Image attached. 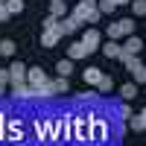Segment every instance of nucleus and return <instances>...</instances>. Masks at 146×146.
Returning a JSON list of instances; mask_svg holds the SVG:
<instances>
[{"mask_svg": "<svg viewBox=\"0 0 146 146\" xmlns=\"http://www.w3.org/2000/svg\"><path fill=\"white\" fill-rule=\"evenodd\" d=\"M129 126L135 129V131H143V129H146V111H140V114H131V117H129Z\"/></svg>", "mask_w": 146, "mask_h": 146, "instance_id": "obj_15", "label": "nucleus"}, {"mask_svg": "<svg viewBox=\"0 0 146 146\" xmlns=\"http://www.w3.org/2000/svg\"><path fill=\"white\" fill-rule=\"evenodd\" d=\"M108 140V123L100 114H91V143H105Z\"/></svg>", "mask_w": 146, "mask_h": 146, "instance_id": "obj_4", "label": "nucleus"}, {"mask_svg": "<svg viewBox=\"0 0 146 146\" xmlns=\"http://www.w3.org/2000/svg\"><path fill=\"white\" fill-rule=\"evenodd\" d=\"M9 82V67H0V85Z\"/></svg>", "mask_w": 146, "mask_h": 146, "instance_id": "obj_32", "label": "nucleus"}, {"mask_svg": "<svg viewBox=\"0 0 146 146\" xmlns=\"http://www.w3.org/2000/svg\"><path fill=\"white\" fill-rule=\"evenodd\" d=\"M15 96H18V100H29V96H35V88H29L27 82H23V85H15Z\"/></svg>", "mask_w": 146, "mask_h": 146, "instance_id": "obj_18", "label": "nucleus"}, {"mask_svg": "<svg viewBox=\"0 0 146 146\" xmlns=\"http://www.w3.org/2000/svg\"><path fill=\"white\" fill-rule=\"evenodd\" d=\"M117 114H120V120H129L135 111H131V105H129V102H123V105H117Z\"/></svg>", "mask_w": 146, "mask_h": 146, "instance_id": "obj_27", "label": "nucleus"}, {"mask_svg": "<svg viewBox=\"0 0 146 146\" xmlns=\"http://www.w3.org/2000/svg\"><path fill=\"white\" fill-rule=\"evenodd\" d=\"M123 50H126L129 56H137V53L143 50V41L137 38V35H126V44H123Z\"/></svg>", "mask_w": 146, "mask_h": 146, "instance_id": "obj_11", "label": "nucleus"}, {"mask_svg": "<svg viewBox=\"0 0 146 146\" xmlns=\"http://www.w3.org/2000/svg\"><path fill=\"white\" fill-rule=\"evenodd\" d=\"M0 96H3V85H0Z\"/></svg>", "mask_w": 146, "mask_h": 146, "instance_id": "obj_35", "label": "nucleus"}, {"mask_svg": "<svg viewBox=\"0 0 146 146\" xmlns=\"http://www.w3.org/2000/svg\"><path fill=\"white\" fill-rule=\"evenodd\" d=\"M3 126H6V114L0 111V137H3Z\"/></svg>", "mask_w": 146, "mask_h": 146, "instance_id": "obj_33", "label": "nucleus"}, {"mask_svg": "<svg viewBox=\"0 0 146 146\" xmlns=\"http://www.w3.org/2000/svg\"><path fill=\"white\" fill-rule=\"evenodd\" d=\"M0 56H15V41H9V38L0 41Z\"/></svg>", "mask_w": 146, "mask_h": 146, "instance_id": "obj_25", "label": "nucleus"}, {"mask_svg": "<svg viewBox=\"0 0 146 146\" xmlns=\"http://www.w3.org/2000/svg\"><path fill=\"white\" fill-rule=\"evenodd\" d=\"M120 96H123V102H131L137 96V85H123V88H120Z\"/></svg>", "mask_w": 146, "mask_h": 146, "instance_id": "obj_20", "label": "nucleus"}, {"mask_svg": "<svg viewBox=\"0 0 146 146\" xmlns=\"http://www.w3.org/2000/svg\"><path fill=\"white\" fill-rule=\"evenodd\" d=\"M3 3H6L9 15H21V12H23V0H3Z\"/></svg>", "mask_w": 146, "mask_h": 146, "instance_id": "obj_22", "label": "nucleus"}, {"mask_svg": "<svg viewBox=\"0 0 146 146\" xmlns=\"http://www.w3.org/2000/svg\"><path fill=\"white\" fill-rule=\"evenodd\" d=\"M9 82L12 85H23L27 82V64L23 62H12L9 64Z\"/></svg>", "mask_w": 146, "mask_h": 146, "instance_id": "obj_7", "label": "nucleus"}, {"mask_svg": "<svg viewBox=\"0 0 146 146\" xmlns=\"http://www.w3.org/2000/svg\"><path fill=\"white\" fill-rule=\"evenodd\" d=\"M114 3H117V6H123V3H131V0H114Z\"/></svg>", "mask_w": 146, "mask_h": 146, "instance_id": "obj_34", "label": "nucleus"}, {"mask_svg": "<svg viewBox=\"0 0 146 146\" xmlns=\"http://www.w3.org/2000/svg\"><path fill=\"white\" fill-rule=\"evenodd\" d=\"M102 53H105L108 58H117V53H120V44H117V41H105V47H102Z\"/></svg>", "mask_w": 146, "mask_h": 146, "instance_id": "obj_24", "label": "nucleus"}, {"mask_svg": "<svg viewBox=\"0 0 146 146\" xmlns=\"http://www.w3.org/2000/svg\"><path fill=\"white\" fill-rule=\"evenodd\" d=\"M73 18H76L79 23H96L102 15L96 12V0H79L76 9H73Z\"/></svg>", "mask_w": 146, "mask_h": 146, "instance_id": "obj_3", "label": "nucleus"}, {"mask_svg": "<svg viewBox=\"0 0 146 146\" xmlns=\"http://www.w3.org/2000/svg\"><path fill=\"white\" fill-rule=\"evenodd\" d=\"M131 6H135V15H146V3L143 0H131Z\"/></svg>", "mask_w": 146, "mask_h": 146, "instance_id": "obj_29", "label": "nucleus"}, {"mask_svg": "<svg viewBox=\"0 0 146 146\" xmlns=\"http://www.w3.org/2000/svg\"><path fill=\"white\" fill-rule=\"evenodd\" d=\"M3 21H9V12H6V3L0 0V23H3Z\"/></svg>", "mask_w": 146, "mask_h": 146, "instance_id": "obj_31", "label": "nucleus"}, {"mask_svg": "<svg viewBox=\"0 0 146 146\" xmlns=\"http://www.w3.org/2000/svg\"><path fill=\"white\" fill-rule=\"evenodd\" d=\"M79 27H82V23H79L76 18H73V15H64V18H58V23H56V29H58V35H62V38H64V35H73Z\"/></svg>", "mask_w": 146, "mask_h": 146, "instance_id": "obj_5", "label": "nucleus"}, {"mask_svg": "<svg viewBox=\"0 0 146 146\" xmlns=\"http://www.w3.org/2000/svg\"><path fill=\"white\" fill-rule=\"evenodd\" d=\"M91 53H88V47H85L82 41H76V44H70L67 47V58H70V62H76V58H88Z\"/></svg>", "mask_w": 146, "mask_h": 146, "instance_id": "obj_10", "label": "nucleus"}, {"mask_svg": "<svg viewBox=\"0 0 146 146\" xmlns=\"http://www.w3.org/2000/svg\"><path fill=\"white\" fill-rule=\"evenodd\" d=\"M111 88H114V79L108 76V73H102V79L96 82V94H108Z\"/></svg>", "mask_w": 146, "mask_h": 146, "instance_id": "obj_17", "label": "nucleus"}, {"mask_svg": "<svg viewBox=\"0 0 146 146\" xmlns=\"http://www.w3.org/2000/svg\"><path fill=\"white\" fill-rule=\"evenodd\" d=\"M56 70H58V76H70V73H73V62H70V58H62V62H58L56 64Z\"/></svg>", "mask_w": 146, "mask_h": 146, "instance_id": "obj_21", "label": "nucleus"}, {"mask_svg": "<svg viewBox=\"0 0 146 146\" xmlns=\"http://www.w3.org/2000/svg\"><path fill=\"white\" fill-rule=\"evenodd\" d=\"M56 23H58V21H56L53 15H47V18H44V23H41V27H44V29H56Z\"/></svg>", "mask_w": 146, "mask_h": 146, "instance_id": "obj_30", "label": "nucleus"}, {"mask_svg": "<svg viewBox=\"0 0 146 146\" xmlns=\"http://www.w3.org/2000/svg\"><path fill=\"white\" fill-rule=\"evenodd\" d=\"M82 76H85V85H94V88H96V82L102 79V70H100V67H88Z\"/></svg>", "mask_w": 146, "mask_h": 146, "instance_id": "obj_14", "label": "nucleus"}, {"mask_svg": "<svg viewBox=\"0 0 146 146\" xmlns=\"http://www.w3.org/2000/svg\"><path fill=\"white\" fill-rule=\"evenodd\" d=\"M117 27H120V32H123V38H126V35H135V18H123V21H117Z\"/></svg>", "mask_w": 146, "mask_h": 146, "instance_id": "obj_16", "label": "nucleus"}, {"mask_svg": "<svg viewBox=\"0 0 146 146\" xmlns=\"http://www.w3.org/2000/svg\"><path fill=\"white\" fill-rule=\"evenodd\" d=\"M50 79H47V73L41 67H27V85L29 88H41V85H47Z\"/></svg>", "mask_w": 146, "mask_h": 146, "instance_id": "obj_8", "label": "nucleus"}, {"mask_svg": "<svg viewBox=\"0 0 146 146\" xmlns=\"http://www.w3.org/2000/svg\"><path fill=\"white\" fill-rule=\"evenodd\" d=\"M126 70L135 76V82H146V67H143V62H140L137 56H131L129 62H126Z\"/></svg>", "mask_w": 146, "mask_h": 146, "instance_id": "obj_9", "label": "nucleus"}, {"mask_svg": "<svg viewBox=\"0 0 146 146\" xmlns=\"http://www.w3.org/2000/svg\"><path fill=\"white\" fill-rule=\"evenodd\" d=\"M114 9H117L114 0H96V12H100V15H111Z\"/></svg>", "mask_w": 146, "mask_h": 146, "instance_id": "obj_19", "label": "nucleus"}, {"mask_svg": "<svg viewBox=\"0 0 146 146\" xmlns=\"http://www.w3.org/2000/svg\"><path fill=\"white\" fill-rule=\"evenodd\" d=\"M35 135H38V140H47V120L44 117H35Z\"/></svg>", "mask_w": 146, "mask_h": 146, "instance_id": "obj_23", "label": "nucleus"}, {"mask_svg": "<svg viewBox=\"0 0 146 146\" xmlns=\"http://www.w3.org/2000/svg\"><path fill=\"white\" fill-rule=\"evenodd\" d=\"M0 140H6V143H23L27 140V129H23L21 117H9L6 114V126H3V137Z\"/></svg>", "mask_w": 146, "mask_h": 146, "instance_id": "obj_2", "label": "nucleus"}, {"mask_svg": "<svg viewBox=\"0 0 146 146\" xmlns=\"http://www.w3.org/2000/svg\"><path fill=\"white\" fill-rule=\"evenodd\" d=\"M100 41H102V35H100V29H94V27H88L82 32V44L88 47V53H94V50H100Z\"/></svg>", "mask_w": 146, "mask_h": 146, "instance_id": "obj_6", "label": "nucleus"}, {"mask_svg": "<svg viewBox=\"0 0 146 146\" xmlns=\"http://www.w3.org/2000/svg\"><path fill=\"white\" fill-rule=\"evenodd\" d=\"M58 38H62L58 29H44V32H41V47H56Z\"/></svg>", "mask_w": 146, "mask_h": 146, "instance_id": "obj_13", "label": "nucleus"}, {"mask_svg": "<svg viewBox=\"0 0 146 146\" xmlns=\"http://www.w3.org/2000/svg\"><path fill=\"white\" fill-rule=\"evenodd\" d=\"M50 15L58 21V18H64L67 15V0H50Z\"/></svg>", "mask_w": 146, "mask_h": 146, "instance_id": "obj_12", "label": "nucleus"}, {"mask_svg": "<svg viewBox=\"0 0 146 146\" xmlns=\"http://www.w3.org/2000/svg\"><path fill=\"white\" fill-rule=\"evenodd\" d=\"M53 91H56V94H67V91H70V85H67V79H64V76H58V79L53 82Z\"/></svg>", "mask_w": 146, "mask_h": 146, "instance_id": "obj_26", "label": "nucleus"}, {"mask_svg": "<svg viewBox=\"0 0 146 146\" xmlns=\"http://www.w3.org/2000/svg\"><path fill=\"white\" fill-rule=\"evenodd\" d=\"M70 137L76 143H91V114H70Z\"/></svg>", "mask_w": 146, "mask_h": 146, "instance_id": "obj_1", "label": "nucleus"}, {"mask_svg": "<svg viewBox=\"0 0 146 146\" xmlns=\"http://www.w3.org/2000/svg\"><path fill=\"white\" fill-rule=\"evenodd\" d=\"M79 100H82V102H96V100H100V94H96V91H85V94H79Z\"/></svg>", "mask_w": 146, "mask_h": 146, "instance_id": "obj_28", "label": "nucleus"}]
</instances>
